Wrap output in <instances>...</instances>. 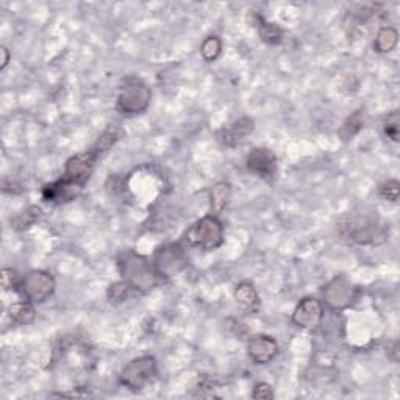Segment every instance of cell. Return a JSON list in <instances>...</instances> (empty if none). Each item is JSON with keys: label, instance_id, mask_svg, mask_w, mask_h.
Returning <instances> with one entry per match:
<instances>
[{"label": "cell", "instance_id": "484cf974", "mask_svg": "<svg viewBox=\"0 0 400 400\" xmlns=\"http://www.w3.org/2000/svg\"><path fill=\"white\" fill-rule=\"evenodd\" d=\"M379 194L381 199H385L386 202H391V204H396L400 196V182L396 178H390L380 184Z\"/></svg>", "mask_w": 400, "mask_h": 400}, {"label": "cell", "instance_id": "e0dca14e", "mask_svg": "<svg viewBox=\"0 0 400 400\" xmlns=\"http://www.w3.org/2000/svg\"><path fill=\"white\" fill-rule=\"evenodd\" d=\"M399 43V32L394 27L383 26L377 30L374 39V50L377 53H390L397 47Z\"/></svg>", "mask_w": 400, "mask_h": 400}, {"label": "cell", "instance_id": "5b68a950", "mask_svg": "<svg viewBox=\"0 0 400 400\" xmlns=\"http://www.w3.org/2000/svg\"><path fill=\"white\" fill-rule=\"evenodd\" d=\"M157 360L152 355H142L133 358L122 368L119 374V383L131 392H140L157 377Z\"/></svg>", "mask_w": 400, "mask_h": 400}, {"label": "cell", "instance_id": "603a6c76", "mask_svg": "<svg viewBox=\"0 0 400 400\" xmlns=\"http://www.w3.org/2000/svg\"><path fill=\"white\" fill-rule=\"evenodd\" d=\"M222 53V39L218 35H210L200 46V55L207 63H213Z\"/></svg>", "mask_w": 400, "mask_h": 400}, {"label": "cell", "instance_id": "8fae6325", "mask_svg": "<svg viewBox=\"0 0 400 400\" xmlns=\"http://www.w3.org/2000/svg\"><path fill=\"white\" fill-rule=\"evenodd\" d=\"M324 318V305L322 302L314 297H303L292 312L291 321L292 324L303 330H313V328L321 324Z\"/></svg>", "mask_w": 400, "mask_h": 400}, {"label": "cell", "instance_id": "7a4b0ae2", "mask_svg": "<svg viewBox=\"0 0 400 400\" xmlns=\"http://www.w3.org/2000/svg\"><path fill=\"white\" fill-rule=\"evenodd\" d=\"M152 102V89L138 75H125L117 86L116 111L125 117L146 113Z\"/></svg>", "mask_w": 400, "mask_h": 400}, {"label": "cell", "instance_id": "f546056e", "mask_svg": "<svg viewBox=\"0 0 400 400\" xmlns=\"http://www.w3.org/2000/svg\"><path fill=\"white\" fill-rule=\"evenodd\" d=\"M0 53H2V64H0V70H5V69H7V66L10 64L11 53H10V50H8L5 46L0 47Z\"/></svg>", "mask_w": 400, "mask_h": 400}, {"label": "cell", "instance_id": "6da1fadb", "mask_svg": "<svg viewBox=\"0 0 400 400\" xmlns=\"http://www.w3.org/2000/svg\"><path fill=\"white\" fill-rule=\"evenodd\" d=\"M117 271L131 289L142 294L152 291L158 285L160 276L155 271L152 260L135 250H124L117 255Z\"/></svg>", "mask_w": 400, "mask_h": 400}, {"label": "cell", "instance_id": "52a82bcc", "mask_svg": "<svg viewBox=\"0 0 400 400\" xmlns=\"http://www.w3.org/2000/svg\"><path fill=\"white\" fill-rule=\"evenodd\" d=\"M57 282L52 274L41 269H33L22 277L17 294L33 303H44L53 296Z\"/></svg>", "mask_w": 400, "mask_h": 400}, {"label": "cell", "instance_id": "2e32d148", "mask_svg": "<svg viewBox=\"0 0 400 400\" xmlns=\"http://www.w3.org/2000/svg\"><path fill=\"white\" fill-rule=\"evenodd\" d=\"M8 316H10V319L17 325L32 324L35 318H37L35 303L27 301V298H22V301L11 303V305L8 307Z\"/></svg>", "mask_w": 400, "mask_h": 400}, {"label": "cell", "instance_id": "8992f818", "mask_svg": "<svg viewBox=\"0 0 400 400\" xmlns=\"http://www.w3.org/2000/svg\"><path fill=\"white\" fill-rule=\"evenodd\" d=\"M152 263L161 278H174L188 266V256L178 242H166L155 249Z\"/></svg>", "mask_w": 400, "mask_h": 400}, {"label": "cell", "instance_id": "30bf717a", "mask_svg": "<svg viewBox=\"0 0 400 400\" xmlns=\"http://www.w3.org/2000/svg\"><path fill=\"white\" fill-rule=\"evenodd\" d=\"M246 168L254 175L271 182L277 175V157L271 149L255 147L247 153Z\"/></svg>", "mask_w": 400, "mask_h": 400}, {"label": "cell", "instance_id": "83f0119b", "mask_svg": "<svg viewBox=\"0 0 400 400\" xmlns=\"http://www.w3.org/2000/svg\"><path fill=\"white\" fill-rule=\"evenodd\" d=\"M252 399H256V400L274 399L272 386L269 383H266V381H258V383H255L252 390Z\"/></svg>", "mask_w": 400, "mask_h": 400}, {"label": "cell", "instance_id": "4fadbf2b", "mask_svg": "<svg viewBox=\"0 0 400 400\" xmlns=\"http://www.w3.org/2000/svg\"><path fill=\"white\" fill-rule=\"evenodd\" d=\"M278 354V344L269 335H254L247 341V355L255 364H269Z\"/></svg>", "mask_w": 400, "mask_h": 400}, {"label": "cell", "instance_id": "d6986e66", "mask_svg": "<svg viewBox=\"0 0 400 400\" xmlns=\"http://www.w3.org/2000/svg\"><path fill=\"white\" fill-rule=\"evenodd\" d=\"M363 128H364V110L360 108L352 113V115L345 119L338 130V135L344 142H347L350 140H354Z\"/></svg>", "mask_w": 400, "mask_h": 400}, {"label": "cell", "instance_id": "44dd1931", "mask_svg": "<svg viewBox=\"0 0 400 400\" xmlns=\"http://www.w3.org/2000/svg\"><path fill=\"white\" fill-rule=\"evenodd\" d=\"M258 35L261 43H265L266 46H280L285 39V30L278 26L276 22H267L263 21L258 27Z\"/></svg>", "mask_w": 400, "mask_h": 400}, {"label": "cell", "instance_id": "5bb4252c", "mask_svg": "<svg viewBox=\"0 0 400 400\" xmlns=\"http://www.w3.org/2000/svg\"><path fill=\"white\" fill-rule=\"evenodd\" d=\"M82 189L83 188L77 187V184L70 183L61 177L57 182L44 184L43 199L46 202H52V204H66V202L74 200L75 197L80 194Z\"/></svg>", "mask_w": 400, "mask_h": 400}, {"label": "cell", "instance_id": "7402d4cb", "mask_svg": "<svg viewBox=\"0 0 400 400\" xmlns=\"http://www.w3.org/2000/svg\"><path fill=\"white\" fill-rule=\"evenodd\" d=\"M117 138H119L117 128L115 127V125H108V127L102 131V135L99 136V140L95 141V144L91 149L99 155V157H102L104 153L108 152L110 149L116 144Z\"/></svg>", "mask_w": 400, "mask_h": 400}, {"label": "cell", "instance_id": "cb8c5ba5", "mask_svg": "<svg viewBox=\"0 0 400 400\" xmlns=\"http://www.w3.org/2000/svg\"><path fill=\"white\" fill-rule=\"evenodd\" d=\"M130 291L131 288L128 286V283H125L121 278L119 282H115L108 286V289H106V297H108V301L113 305H119V303H124L127 301Z\"/></svg>", "mask_w": 400, "mask_h": 400}, {"label": "cell", "instance_id": "9c48e42d", "mask_svg": "<svg viewBox=\"0 0 400 400\" xmlns=\"http://www.w3.org/2000/svg\"><path fill=\"white\" fill-rule=\"evenodd\" d=\"M99 160V155L95 153L93 149L73 155V157L68 158L64 164V172L63 178L66 180L77 184V187L85 188V184L88 183L89 178H91L94 168H95V161Z\"/></svg>", "mask_w": 400, "mask_h": 400}, {"label": "cell", "instance_id": "3957f363", "mask_svg": "<svg viewBox=\"0 0 400 400\" xmlns=\"http://www.w3.org/2000/svg\"><path fill=\"white\" fill-rule=\"evenodd\" d=\"M184 241L188 246L205 252L216 250L224 244V224L216 214H207L184 231Z\"/></svg>", "mask_w": 400, "mask_h": 400}, {"label": "cell", "instance_id": "9a60e30c", "mask_svg": "<svg viewBox=\"0 0 400 400\" xmlns=\"http://www.w3.org/2000/svg\"><path fill=\"white\" fill-rule=\"evenodd\" d=\"M233 297H235L238 305H241L244 309H249V312H256L260 307L258 291H256L255 285L249 282V280H242V282L235 286Z\"/></svg>", "mask_w": 400, "mask_h": 400}, {"label": "cell", "instance_id": "4316f807", "mask_svg": "<svg viewBox=\"0 0 400 400\" xmlns=\"http://www.w3.org/2000/svg\"><path fill=\"white\" fill-rule=\"evenodd\" d=\"M22 277L17 276V272L15 269H11V267H3L2 271V288L5 291H17L19 288V283H21Z\"/></svg>", "mask_w": 400, "mask_h": 400}, {"label": "cell", "instance_id": "ac0fdd59", "mask_svg": "<svg viewBox=\"0 0 400 400\" xmlns=\"http://www.w3.org/2000/svg\"><path fill=\"white\" fill-rule=\"evenodd\" d=\"M231 197V184L229 182H218L210 191V207L213 214H220L227 205H229Z\"/></svg>", "mask_w": 400, "mask_h": 400}, {"label": "cell", "instance_id": "ba28073f", "mask_svg": "<svg viewBox=\"0 0 400 400\" xmlns=\"http://www.w3.org/2000/svg\"><path fill=\"white\" fill-rule=\"evenodd\" d=\"M356 288L347 277L338 276L322 288V301L332 312H344L355 301Z\"/></svg>", "mask_w": 400, "mask_h": 400}, {"label": "cell", "instance_id": "ffe728a7", "mask_svg": "<svg viewBox=\"0 0 400 400\" xmlns=\"http://www.w3.org/2000/svg\"><path fill=\"white\" fill-rule=\"evenodd\" d=\"M43 216V210L38 205H30L27 208H23L16 216L11 219V229L15 231H23L28 230L30 227L35 225V222Z\"/></svg>", "mask_w": 400, "mask_h": 400}, {"label": "cell", "instance_id": "f1b7e54d", "mask_svg": "<svg viewBox=\"0 0 400 400\" xmlns=\"http://www.w3.org/2000/svg\"><path fill=\"white\" fill-rule=\"evenodd\" d=\"M399 354H400V350H399V341H392L388 344V350H386V355L388 358L392 363H399Z\"/></svg>", "mask_w": 400, "mask_h": 400}, {"label": "cell", "instance_id": "7c38bea8", "mask_svg": "<svg viewBox=\"0 0 400 400\" xmlns=\"http://www.w3.org/2000/svg\"><path fill=\"white\" fill-rule=\"evenodd\" d=\"M255 130V121L249 116H242L236 121L230 122L225 127H220L216 131V140L225 147H236L238 144L252 135Z\"/></svg>", "mask_w": 400, "mask_h": 400}, {"label": "cell", "instance_id": "d4e9b609", "mask_svg": "<svg viewBox=\"0 0 400 400\" xmlns=\"http://www.w3.org/2000/svg\"><path fill=\"white\" fill-rule=\"evenodd\" d=\"M383 131L388 140H391L392 142L400 141V113L397 110L388 113L383 122Z\"/></svg>", "mask_w": 400, "mask_h": 400}, {"label": "cell", "instance_id": "277c9868", "mask_svg": "<svg viewBox=\"0 0 400 400\" xmlns=\"http://www.w3.org/2000/svg\"><path fill=\"white\" fill-rule=\"evenodd\" d=\"M339 235L349 242L369 246L380 244L386 240V229L377 219L372 218H350L338 225Z\"/></svg>", "mask_w": 400, "mask_h": 400}]
</instances>
